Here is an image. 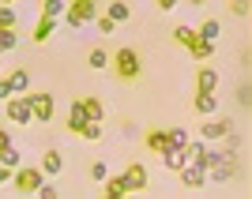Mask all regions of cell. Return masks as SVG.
Returning <instances> with one entry per match:
<instances>
[{
    "instance_id": "6da1fadb",
    "label": "cell",
    "mask_w": 252,
    "mask_h": 199,
    "mask_svg": "<svg viewBox=\"0 0 252 199\" xmlns=\"http://www.w3.org/2000/svg\"><path fill=\"white\" fill-rule=\"evenodd\" d=\"M109 68H113V75L121 79V83H136L139 72H143V60H139V53L132 49V45H121V49L113 53Z\"/></svg>"
},
{
    "instance_id": "7a4b0ae2",
    "label": "cell",
    "mask_w": 252,
    "mask_h": 199,
    "mask_svg": "<svg viewBox=\"0 0 252 199\" xmlns=\"http://www.w3.org/2000/svg\"><path fill=\"white\" fill-rule=\"evenodd\" d=\"M27 105H31V113H34V120H38V124H53V116H57V102H53V94L49 90H27Z\"/></svg>"
},
{
    "instance_id": "3957f363",
    "label": "cell",
    "mask_w": 252,
    "mask_h": 199,
    "mask_svg": "<svg viewBox=\"0 0 252 199\" xmlns=\"http://www.w3.org/2000/svg\"><path fill=\"white\" fill-rule=\"evenodd\" d=\"M94 15H98V4L94 0H72V4H64V23L68 27H83V23H94Z\"/></svg>"
},
{
    "instance_id": "277c9868",
    "label": "cell",
    "mask_w": 252,
    "mask_h": 199,
    "mask_svg": "<svg viewBox=\"0 0 252 199\" xmlns=\"http://www.w3.org/2000/svg\"><path fill=\"white\" fill-rule=\"evenodd\" d=\"M4 116H8L11 124H23V128L34 120V113H31V105H27V98H23V94H11L8 102H4Z\"/></svg>"
},
{
    "instance_id": "5b68a950",
    "label": "cell",
    "mask_w": 252,
    "mask_h": 199,
    "mask_svg": "<svg viewBox=\"0 0 252 199\" xmlns=\"http://www.w3.org/2000/svg\"><path fill=\"white\" fill-rule=\"evenodd\" d=\"M45 180L42 169H34V166H15V173H11V184L19 192H38V184Z\"/></svg>"
},
{
    "instance_id": "8992f818",
    "label": "cell",
    "mask_w": 252,
    "mask_h": 199,
    "mask_svg": "<svg viewBox=\"0 0 252 199\" xmlns=\"http://www.w3.org/2000/svg\"><path fill=\"white\" fill-rule=\"evenodd\" d=\"M121 177H125V184H128V196H132V192H147V184H151V173H147L143 162H128V169Z\"/></svg>"
},
{
    "instance_id": "52a82bcc",
    "label": "cell",
    "mask_w": 252,
    "mask_h": 199,
    "mask_svg": "<svg viewBox=\"0 0 252 199\" xmlns=\"http://www.w3.org/2000/svg\"><path fill=\"white\" fill-rule=\"evenodd\" d=\"M177 173L185 188H203V180H207V166H200V162H185Z\"/></svg>"
},
{
    "instance_id": "ba28073f",
    "label": "cell",
    "mask_w": 252,
    "mask_h": 199,
    "mask_svg": "<svg viewBox=\"0 0 252 199\" xmlns=\"http://www.w3.org/2000/svg\"><path fill=\"white\" fill-rule=\"evenodd\" d=\"M53 30H57V15H38V23H34V30H31V42H38V45H45L53 38Z\"/></svg>"
},
{
    "instance_id": "9c48e42d",
    "label": "cell",
    "mask_w": 252,
    "mask_h": 199,
    "mask_svg": "<svg viewBox=\"0 0 252 199\" xmlns=\"http://www.w3.org/2000/svg\"><path fill=\"white\" fill-rule=\"evenodd\" d=\"M143 147H147L151 154H162V150H169V132H166V128H147Z\"/></svg>"
},
{
    "instance_id": "30bf717a",
    "label": "cell",
    "mask_w": 252,
    "mask_h": 199,
    "mask_svg": "<svg viewBox=\"0 0 252 199\" xmlns=\"http://www.w3.org/2000/svg\"><path fill=\"white\" fill-rule=\"evenodd\" d=\"M233 128V120H203V128H200V136H203V143H219L226 132Z\"/></svg>"
},
{
    "instance_id": "8fae6325",
    "label": "cell",
    "mask_w": 252,
    "mask_h": 199,
    "mask_svg": "<svg viewBox=\"0 0 252 199\" xmlns=\"http://www.w3.org/2000/svg\"><path fill=\"white\" fill-rule=\"evenodd\" d=\"M215 86H219V72H215V68L203 60V64H200V72H196V90H207V94H215Z\"/></svg>"
},
{
    "instance_id": "7c38bea8",
    "label": "cell",
    "mask_w": 252,
    "mask_h": 199,
    "mask_svg": "<svg viewBox=\"0 0 252 199\" xmlns=\"http://www.w3.org/2000/svg\"><path fill=\"white\" fill-rule=\"evenodd\" d=\"M192 109H196L200 116H215V113H219V98L207 94V90H196V98H192Z\"/></svg>"
},
{
    "instance_id": "4fadbf2b",
    "label": "cell",
    "mask_w": 252,
    "mask_h": 199,
    "mask_svg": "<svg viewBox=\"0 0 252 199\" xmlns=\"http://www.w3.org/2000/svg\"><path fill=\"white\" fill-rule=\"evenodd\" d=\"M189 57H192L196 64L211 60V57H215V42H207V38H200V34H196V38H192V45H189Z\"/></svg>"
},
{
    "instance_id": "5bb4252c",
    "label": "cell",
    "mask_w": 252,
    "mask_h": 199,
    "mask_svg": "<svg viewBox=\"0 0 252 199\" xmlns=\"http://www.w3.org/2000/svg\"><path fill=\"white\" fill-rule=\"evenodd\" d=\"M102 196H105V199H125V196H128L125 177H105V180H102Z\"/></svg>"
},
{
    "instance_id": "9a60e30c",
    "label": "cell",
    "mask_w": 252,
    "mask_h": 199,
    "mask_svg": "<svg viewBox=\"0 0 252 199\" xmlns=\"http://www.w3.org/2000/svg\"><path fill=\"white\" fill-rule=\"evenodd\" d=\"M83 128H87V113H83V105H79V102H72V109H68V132L79 136Z\"/></svg>"
},
{
    "instance_id": "2e32d148",
    "label": "cell",
    "mask_w": 252,
    "mask_h": 199,
    "mask_svg": "<svg viewBox=\"0 0 252 199\" xmlns=\"http://www.w3.org/2000/svg\"><path fill=\"white\" fill-rule=\"evenodd\" d=\"M61 169H64L61 150H45V154H42V173H45V177H57Z\"/></svg>"
},
{
    "instance_id": "e0dca14e",
    "label": "cell",
    "mask_w": 252,
    "mask_h": 199,
    "mask_svg": "<svg viewBox=\"0 0 252 199\" xmlns=\"http://www.w3.org/2000/svg\"><path fill=\"white\" fill-rule=\"evenodd\" d=\"M8 86H11V94H27V90H31V72L15 68V72L8 75Z\"/></svg>"
},
{
    "instance_id": "ac0fdd59",
    "label": "cell",
    "mask_w": 252,
    "mask_h": 199,
    "mask_svg": "<svg viewBox=\"0 0 252 199\" xmlns=\"http://www.w3.org/2000/svg\"><path fill=\"white\" fill-rule=\"evenodd\" d=\"M158 158H162V166H166L169 173H177V169L185 166V162H189V158H185V150H173V147H169V150H162Z\"/></svg>"
},
{
    "instance_id": "d6986e66",
    "label": "cell",
    "mask_w": 252,
    "mask_h": 199,
    "mask_svg": "<svg viewBox=\"0 0 252 199\" xmlns=\"http://www.w3.org/2000/svg\"><path fill=\"white\" fill-rule=\"evenodd\" d=\"M19 45V34H15V27H0V57L4 53H11Z\"/></svg>"
},
{
    "instance_id": "ffe728a7",
    "label": "cell",
    "mask_w": 252,
    "mask_h": 199,
    "mask_svg": "<svg viewBox=\"0 0 252 199\" xmlns=\"http://www.w3.org/2000/svg\"><path fill=\"white\" fill-rule=\"evenodd\" d=\"M105 15H109V19H113V23H128V19H132V8H128L125 0H113Z\"/></svg>"
},
{
    "instance_id": "44dd1931",
    "label": "cell",
    "mask_w": 252,
    "mask_h": 199,
    "mask_svg": "<svg viewBox=\"0 0 252 199\" xmlns=\"http://www.w3.org/2000/svg\"><path fill=\"white\" fill-rule=\"evenodd\" d=\"M79 105H83L87 120H102V116H105V109H102V102H98V98H79Z\"/></svg>"
},
{
    "instance_id": "7402d4cb",
    "label": "cell",
    "mask_w": 252,
    "mask_h": 199,
    "mask_svg": "<svg viewBox=\"0 0 252 199\" xmlns=\"http://www.w3.org/2000/svg\"><path fill=\"white\" fill-rule=\"evenodd\" d=\"M203 154H207V143H203V139H189L185 158H189V162H200V166H203Z\"/></svg>"
},
{
    "instance_id": "603a6c76",
    "label": "cell",
    "mask_w": 252,
    "mask_h": 199,
    "mask_svg": "<svg viewBox=\"0 0 252 199\" xmlns=\"http://www.w3.org/2000/svg\"><path fill=\"white\" fill-rule=\"evenodd\" d=\"M166 132H169V147H173V150H185V147H189V128H166Z\"/></svg>"
},
{
    "instance_id": "cb8c5ba5",
    "label": "cell",
    "mask_w": 252,
    "mask_h": 199,
    "mask_svg": "<svg viewBox=\"0 0 252 199\" xmlns=\"http://www.w3.org/2000/svg\"><path fill=\"white\" fill-rule=\"evenodd\" d=\"M0 166H8V169L23 166V154H19V147H15V143H11V147H4V150H0Z\"/></svg>"
},
{
    "instance_id": "d4e9b609",
    "label": "cell",
    "mask_w": 252,
    "mask_h": 199,
    "mask_svg": "<svg viewBox=\"0 0 252 199\" xmlns=\"http://www.w3.org/2000/svg\"><path fill=\"white\" fill-rule=\"evenodd\" d=\"M192 38H196V30H192V27H185V23H181V27H173V42H177L181 49H189Z\"/></svg>"
},
{
    "instance_id": "484cf974",
    "label": "cell",
    "mask_w": 252,
    "mask_h": 199,
    "mask_svg": "<svg viewBox=\"0 0 252 199\" xmlns=\"http://www.w3.org/2000/svg\"><path fill=\"white\" fill-rule=\"evenodd\" d=\"M105 132H102V120H87V128L79 132V139H87V143H98Z\"/></svg>"
},
{
    "instance_id": "4316f807",
    "label": "cell",
    "mask_w": 252,
    "mask_h": 199,
    "mask_svg": "<svg viewBox=\"0 0 252 199\" xmlns=\"http://www.w3.org/2000/svg\"><path fill=\"white\" fill-rule=\"evenodd\" d=\"M219 143H222V150H241L245 136H241V132H237V128H230V132H226V136H222Z\"/></svg>"
},
{
    "instance_id": "83f0119b",
    "label": "cell",
    "mask_w": 252,
    "mask_h": 199,
    "mask_svg": "<svg viewBox=\"0 0 252 199\" xmlns=\"http://www.w3.org/2000/svg\"><path fill=\"white\" fill-rule=\"evenodd\" d=\"M87 64H91V68H98V72H102V68H109V53H105L102 45H98V49H91V57H87Z\"/></svg>"
},
{
    "instance_id": "f1b7e54d",
    "label": "cell",
    "mask_w": 252,
    "mask_h": 199,
    "mask_svg": "<svg viewBox=\"0 0 252 199\" xmlns=\"http://www.w3.org/2000/svg\"><path fill=\"white\" fill-rule=\"evenodd\" d=\"M196 34H200V38H207V42H215V38L222 34V27H219V19H203V27H200Z\"/></svg>"
},
{
    "instance_id": "f546056e",
    "label": "cell",
    "mask_w": 252,
    "mask_h": 199,
    "mask_svg": "<svg viewBox=\"0 0 252 199\" xmlns=\"http://www.w3.org/2000/svg\"><path fill=\"white\" fill-rule=\"evenodd\" d=\"M0 27H19V11L11 4H0Z\"/></svg>"
},
{
    "instance_id": "4dcf8cb0",
    "label": "cell",
    "mask_w": 252,
    "mask_h": 199,
    "mask_svg": "<svg viewBox=\"0 0 252 199\" xmlns=\"http://www.w3.org/2000/svg\"><path fill=\"white\" fill-rule=\"evenodd\" d=\"M105 177H109V162H91V180H98V184H102Z\"/></svg>"
},
{
    "instance_id": "1f68e13d",
    "label": "cell",
    "mask_w": 252,
    "mask_h": 199,
    "mask_svg": "<svg viewBox=\"0 0 252 199\" xmlns=\"http://www.w3.org/2000/svg\"><path fill=\"white\" fill-rule=\"evenodd\" d=\"M42 11H45V15H57V19H61V15H64V0H42Z\"/></svg>"
},
{
    "instance_id": "d6a6232c",
    "label": "cell",
    "mask_w": 252,
    "mask_h": 199,
    "mask_svg": "<svg viewBox=\"0 0 252 199\" xmlns=\"http://www.w3.org/2000/svg\"><path fill=\"white\" fill-rule=\"evenodd\" d=\"M34 196H42V199H57V196H61V192H57V184H53V180H42Z\"/></svg>"
},
{
    "instance_id": "836d02e7",
    "label": "cell",
    "mask_w": 252,
    "mask_h": 199,
    "mask_svg": "<svg viewBox=\"0 0 252 199\" xmlns=\"http://www.w3.org/2000/svg\"><path fill=\"white\" fill-rule=\"evenodd\" d=\"M249 8H252L249 0H230V11L237 15V19H245V15H249Z\"/></svg>"
},
{
    "instance_id": "e575fe53",
    "label": "cell",
    "mask_w": 252,
    "mask_h": 199,
    "mask_svg": "<svg viewBox=\"0 0 252 199\" xmlns=\"http://www.w3.org/2000/svg\"><path fill=\"white\" fill-rule=\"evenodd\" d=\"M94 23H98V34H113V27H117L109 15H94Z\"/></svg>"
},
{
    "instance_id": "d590c367",
    "label": "cell",
    "mask_w": 252,
    "mask_h": 199,
    "mask_svg": "<svg viewBox=\"0 0 252 199\" xmlns=\"http://www.w3.org/2000/svg\"><path fill=\"white\" fill-rule=\"evenodd\" d=\"M249 98H252L249 83H241V86H237V105H241V109H249Z\"/></svg>"
},
{
    "instance_id": "8d00e7d4",
    "label": "cell",
    "mask_w": 252,
    "mask_h": 199,
    "mask_svg": "<svg viewBox=\"0 0 252 199\" xmlns=\"http://www.w3.org/2000/svg\"><path fill=\"white\" fill-rule=\"evenodd\" d=\"M155 4H158V11H173L181 0H155Z\"/></svg>"
},
{
    "instance_id": "74e56055",
    "label": "cell",
    "mask_w": 252,
    "mask_h": 199,
    "mask_svg": "<svg viewBox=\"0 0 252 199\" xmlns=\"http://www.w3.org/2000/svg\"><path fill=\"white\" fill-rule=\"evenodd\" d=\"M4 147H11V132L0 124V150H4Z\"/></svg>"
},
{
    "instance_id": "f35d334b",
    "label": "cell",
    "mask_w": 252,
    "mask_h": 199,
    "mask_svg": "<svg viewBox=\"0 0 252 199\" xmlns=\"http://www.w3.org/2000/svg\"><path fill=\"white\" fill-rule=\"evenodd\" d=\"M11 98V86H8V79H0V102H8Z\"/></svg>"
},
{
    "instance_id": "ab89813d",
    "label": "cell",
    "mask_w": 252,
    "mask_h": 199,
    "mask_svg": "<svg viewBox=\"0 0 252 199\" xmlns=\"http://www.w3.org/2000/svg\"><path fill=\"white\" fill-rule=\"evenodd\" d=\"M11 173H15V169H8V166H0V184H8V180H11Z\"/></svg>"
},
{
    "instance_id": "60d3db41",
    "label": "cell",
    "mask_w": 252,
    "mask_h": 199,
    "mask_svg": "<svg viewBox=\"0 0 252 199\" xmlns=\"http://www.w3.org/2000/svg\"><path fill=\"white\" fill-rule=\"evenodd\" d=\"M189 4H192V8H203V4H207V0H189Z\"/></svg>"
},
{
    "instance_id": "b9f144b4",
    "label": "cell",
    "mask_w": 252,
    "mask_h": 199,
    "mask_svg": "<svg viewBox=\"0 0 252 199\" xmlns=\"http://www.w3.org/2000/svg\"><path fill=\"white\" fill-rule=\"evenodd\" d=\"M0 4H15V0H0Z\"/></svg>"
}]
</instances>
